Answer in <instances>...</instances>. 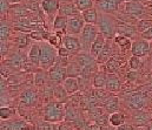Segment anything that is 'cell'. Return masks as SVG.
<instances>
[{
  "label": "cell",
  "instance_id": "6da1fadb",
  "mask_svg": "<svg viewBox=\"0 0 152 130\" xmlns=\"http://www.w3.org/2000/svg\"><path fill=\"white\" fill-rule=\"evenodd\" d=\"M99 33L103 34L107 40H113L118 35L117 31V19L111 17L107 13L99 12V19L97 22Z\"/></svg>",
  "mask_w": 152,
  "mask_h": 130
},
{
  "label": "cell",
  "instance_id": "cb8c5ba5",
  "mask_svg": "<svg viewBox=\"0 0 152 130\" xmlns=\"http://www.w3.org/2000/svg\"><path fill=\"white\" fill-rule=\"evenodd\" d=\"M67 21L69 18L63 17V15H56L54 20H53V29L54 32H60L63 34L66 35V28H67Z\"/></svg>",
  "mask_w": 152,
  "mask_h": 130
},
{
  "label": "cell",
  "instance_id": "b9f144b4",
  "mask_svg": "<svg viewBox=\"0 0 152 130\" xmlns=\"http://www.w3.org/2000/svg\"><path fill=\"white\" fill-rule=\"evenodd\" d=\"M34 83H36L37 86L44 85V83H45V74L37 72V73L34 74Z\"/></svg>",
  "mask_w": 152,
  "mask_h": 130
},
{
  "label": "cell",
  "instance_id": "d590c367",
  "mask_svg": "<svg viewBox=\"0 0 152 130\" xmlns=\"http://www.w3.org/2000/svg\"><path fill=\"white\" fill-rule=\"evenodd\" d=\"M75 4L80 12H84L93 7V0H75Z\"/></svg>",
  "mask_w": 152,
  "mask_h": 130
},
{
  "label": "cell",
  "instance_id": "7402d4cb",
  "mask_svg": "<svg viewBox=\"0 0 152 130\" xmlns=\"http://www.w3.org/2000/svg\"><path fill=\"white\" fill-rule=\"evenodd\" d=\"M121 88V82L118 75L114 73H107V81H106V89L109 91H119Z\"/></svg>",
  "mask_w": 152,
  "mask_h": 130
},
{
  "label": "cell",
  "instance_id": "4dcf8cb0",
  "mask_svg": "<svg viewBox=\"0 0 152 130\" xmlns=\"http://www.w3.org/2000/svg\"><path fill=\"white\" fill-rule=\"evenodd\" d=\"M124 122H125V117H124V115L120 114V113H118V111L112 113V114L109 116V123H110L112 127H117V128H118V127L125 124Z\"/></svg>",
  "mask_w": 152,
  "mask_h": 130
},
{
  "label": "cell",
  "instance_id": "f35d334b",
  "mask_svg": "<svg viewBox=\"0 0 152 130\" xmlns=\"http://www.w3.org/2000/svg\"><path fill=\"white\" fill-rule=\"evenodd\" d=\"M24 5L26 6V8L32 13V12H38L39 9V4L36 0H25Z\"/></svg>",
  "mask_w": 152,
  "mask_h": 130
},
{
  "label": "cell",
  "instance_id": "7c38bea8",
  "mask_svg": "<svg viewBox=\"0 0 152 130\" xmlns=\"http://www.w3.org/2000/svg\"><path fill=\"white\" fill-rule=\"evenodd\" d=\"M40 7H41V11L47 17H54L57 13H59L60 1L59 0H41L40 1Z\"/></svg>",
  "mask_w": 152,
  "mask_h": 130
},
{
  "label": "cell",
  "instance_id": "e575fe53",
  "mask_svg": "<svg viewBox=\"0 0 152 130\" xmlns=\"http://www.w3.org/2000/svg\"><path fill=\"white\" fill-rule=\"evenodd\" d=\"M53 95H54V97L59 102H61L63 100H65L69 96V93L66 91V89L64 88L63 85H58V86L54 87V89H53Z\"/></svg>",
  "mask_w": 152,
  "mask_h": 130
},
{
  "label": "cell",
  "instance_id": "8992f818",
  "mask_svg": "<svg viewBox=\"0 0 152 130\" xmlns=\"http://www.w3.org/2000/svg\"><path fill=\"white\" fill-rule=\"evenodd\" d=\"M86 22L85 20L83 19L81 14L80 15H77V17H72V18H69V21H67V28H66V34L69 35H80L83 28L85 27Z\"/></svg>",
  "mask_w": 152,
  "mask_h": 130
},
{
  "label": "cell",
  "instance_id": "1f68e13d",
  "mask_svg": "<svg viewBox=\"0 0 152 130\" xmlns=\"http://www.w3.org/2000/svg\"><path fill=\"white\" fill-rule=\"evenodd\" d=\"M30 35L28 34H26V33H19L15 38H14V42H15V46L19 48V49H21V48H25V47H27V45L30 42Z\"/></svg>",
  "mask_w": 152,
  "mask_h": 130
},
{
  "label": "cell",
  "instance_id": "5bb4252c",
  "mask_svg": "<svg viewBox=\"0 0 152 130\" xmlns=\"http://www.w3.org/2000/svg\"><path fill=\"white\" fill-rule=\"evenodd\" d=\"M32 126L24 120L1 121V130H31Z\"/></svg>",
  "mask_w": 152,
  "mask_h": 130
},
{
  "label": "cell",
  "instance_id": "60d3db41",
  "mask_svg": "<svg viewBox=\"0 0 152 130\" xmlns=\"http://www.w3.org/2000/svg\"><path fill=\"white\" fill-rule=\"evenodd\" d=\"M58 127L52 123V122H47V121H44L41 123H39L38 126V130H57Z\"/></svg>",
  "mask_w": 152,
  "mask_h": 130
},
{
  "label": "cell",
  "instance_id": "7a4b0ae2",
  "mask_svg": "<svg viewBox=\"0 0 152 130\" xmlns=\"http://www.w3.org/2000/svg\"><path fill=\"white\" fill-rule=\"evenodd\" d=\"M41 46V56H40V68L44 70H50L57 62L58 50L47 41H40Z\"/></svg>",
  "mask_w": 152,
  "mask_h": 130
},
{
  "label": "cell",
  "instance_id": "e0dca14e",
  "mask_svg": "<svg viewBox=\"0 0 152 130\" xmlns=\"http://www.w3.org/2000/svg\"><path fill=\"white\" fill-rule=\"evenodd\" d=\"M107 42V39L103 35V34H100L99 33V35L97 37V39L94 40V42L92 43V46H91V48H90V54L97 60V57H98V55L100 54V52L103 50V48L105 47V45Z\"/></svg>",
  "mask_w": 152,
  "mask_h": 130
},
{
  "label": "cell",
  "instance_id": "44dd1931",
  "mask_svg": "<svg viewBox=\"0 0 152 130\" xmlns=\"http://www.w3.org/2000/svg\"><path fill=\"white\" fill-rule=\"evenodd\" d=\"M113 56V50H112V46L110 43V40H107V42L105 45V47L103 48V50L100 52V54L97 57V62L98 65H106V62Z\"/></svg>",
  "mask_w": 152,
  "mask_h": 130
},
{
  "label": "cell",
  "instance_id": "bcb514c9",
  "mask_svg": "<svg viewBox=\"0 0 152 130\" xmlns=\"http://www.w3.org/2000/svg\"><path fill=\"white\" fill-rule=\"evenodd\" d=\"M145 8H146V13H148V15L152 18V1H150L149 4L145 5Z\"/></svg>",
  "mask_w": 152,
  "mask_h": 130
},
{
  "label": "cell",
  "instance_id": "7dc6e473",
  "mask_svg": "<svg viewBox=\"0 0 152 130\" xmlns=\"http://www.w3.org/2000/svg\"><path fill=\"white\" fill-rule=\"evenodd\" d=\"M117 130H134V128L132 126H130V124H123V126L118 127Z\"/></svg>",
  "mask_w": 152,
  "mask_h": 130
},
{
  "label": "cell",
  "instance_id": "7bdbcfd3",
  "mask_svg": "<svg viewBox=\"0 0 152 130\" xmlns=\"http://www.w3.org/2000/svg\"><path fill=\"white\" fill-rule=\"evenodd\" d=\"M140 38H142V39H144V40H148L149 42L152 41V27L151 28H149L148 31H145V32L140 33Z\"/></svg>",
  "mask_w": 152,
  "mask_h": 130
},
{
  "label": "cell",
  "instance_id": "d6a6232c",
  "mask_svg": "<svg viewBox=\"0 0 152 130\" xmlns=\"http://www.w3.org/2000/svg\"><path fill=\"white\" fill-rule=\"evenodd\" d=\"M121 66V61L117 57L112 56L105 65V72L106 73H114L119 67Z\"/></svg>",
  "mask_w": 152,
  "mask_h": 130
},
{
  "label": "cell",
  "instance_id": "ac0fdd59",
  "mask_svg": "<svg viewBox=\"0 0 152 130\" xmlns=\"http://www.w3.org/2000/svg\"><path fill=\"white\" fill-rule=\"evenodd\" d=\"M40 56H41V46H40V42H33L31 45L30 49H28L27 57H28V60L32 63H34L36 66H39Z\"/></svg>",
  "mask_w": 152,
  "mask_h": 130
},
{
  "label": "cell",
  "instance_id": "836d02e7",
  "mask_svg": "<svg viewBox=\"0 0 152 130\" xmlns=\"http://www.w3.org/2000/svg\"><path fill=\"white\" fill-rule=\"evenodd\" d=\"M136 27H137V31H138L139 34L143 33V32H145V31H148L149 28L152 27V18H150V19L143 18V19H140V20H137Z\"/></svg>",
  "mask_w": 152,
  "mask_h": 130
},
{
  "label": "cell",
  "instance_id": "d6986e66",
  "mask_svg": "<svg viewBox=\"0 0 152 130\" xmlns=\"http://www.w3.org/2000/svg\"><path fill=\"white\" fill-rule=\"evenodd\" d=\"M81 17H83V19L85 20L86 24L97 25L98 19H99V11H98L97 7H92V8H88L86 11L81 12Z\"/></svg>",
  "mask_w": 152,
  "mask_h": 130
},
{
  "label": "cell",
  "instance_id": "f907efd6",
  "mask_svg": "<svg viewBox=\"0 0 152 130\" xmlns=\"http://www.w3.org/2000/svg\"><path fill=\"white\" fill-rule=\"evenodd\" d=\"M129 1H133V0H120V4H123V2H129Z\"/></svg>",
  "mask_w": 152,
  "mask_h": 130
},
{
  "label": "cell",
  "instance_id": "c3c4849f",
  "mask_svg": "<svg viewBox=\"0 0 152 130\" xmlns=\"http://www.w3.org/2000/svg\"><path fill=\"white\" fill-rule=\"evenodd\" d=\"M60 4H66V2H75V0H59Z\"/></svg>",
  "mask_w": 152,
  "mask_h": 130
},
{
  "label": "cell",
  "instance_id": "52a82bcc",
  "mask_svg": "<svg viewBox=\"0 0 152 130\" xmlns=\"http://www.w3.org/2000/svg\"><path fill=\"white\" fill-rule=\"evenodd\" d=\"M131 53H132V55L139 56V57H145V56L150 55V42L142 38L134 40L132 42Z\"/></svg>",
  "mask_w": 152,
  "mask_h": 130
},
{
  "label": "cell",
  "instance_id": "4316f807",
  "mask_svg": "<svg viewBox=\"0 0 152 130\" xmlns=\"http://www.w3.org/2000/svg\"><path fill=\"white\" fill-rule=\"evenodd\" d=\"M106 81H107V73L106 72H98L94 75L93 86L98 89H106Z\"/></svg>",
  "mask_w": 152,
  "mask_h": 130
},
{
  "label": "cell",
  "instance_id": "30bf717a",
  "mask_svg": "<svg viewBox=\"0 0 152 130\" xmlns=\"http://www.w3.org/2000/svg\"><path fill=\"white\" fill-rule=\"evenodd\" d=\"M94 4L99 12L111 14L115 13L119 9L120 0H96Z\"/></svg>",
  "mask_w": 152,
  "mask_h": 130
},
{
  "label": "cell",
  "instance_id": "8fae6325",
  "mask_svg": "<svg viewBox=\"0 0 152 130\" xmlns=\"http://www.w3.org/2000/svg\"><path fill=\"white\" fill-rule=\"evenodd\" d=\"M117 31H118V35H124L130 39L133 38L138 33L134 24H130V22L118 20V19H117Z\"/></svg>",
  "mask_w": 152,
  "mask_h": 130
},
{
  "label": "cell",
  "instance_id": "3957f363",
  "mask_svg": "<svg viewBox=\"0 0 152 130\" xmlns=\"http://www.w3.org/2000/svg\"><path fill=\"white\" fill-rule=\"evenodd\" d=\"M65 117V109L63 102H51L44 109V120L47 122L57 123Z\"/></svg>",
  "mask_w": 152,
  "mask_h": 130
},
{
  "label": "cell",
  "instance_id": "277c9868",
  "mask_svg": "<svg viewBox=\"0 0 152 130\" xmlns=\"http://www.w3.org/2000/svg\"><path fill=\"white\" fill-rule=\"evenodd\" d=\"M98 35H99V29H98L97 25H90V24L85 25V27L83 28V31L79 35L81 47H83V52H85V53L90 52L92 43L94 42V40L97 39Z\"/></svg>",
  "mask_w": 152,
  "mask_h": 130
},
{
  "label": "cell",
  "instance_id": "2e32d148",
  "mask_svg": "<svg viewBox=\"0 0 152 130\" xmlns=\"http://www.w3.org/2000/svg\"><path fill=\"white\" fill-rule=\"evenodd\" d=\"M59 15L66 17V18H72L80 15L81 12L78 9L75 2H66V4H60V8H59Z\"/></svg>",
  "mask_w": 152,
  "mask_h": 130
},
{
  "label": "cell",
  "instance_id": "603a6c76",
  "mask_svg": "<svg viewBox=\"0 0 152 130\" xmlns=\"http://www.w3.org/2000/svg\"><path fill=\"white\" fill-rule=\"evenodd\" d=\"M63 86L66 89V91L69 93V95H72L77 93L79 90V87H80V79L78 78H73V76H69L64 82H63Z\"/></svg>",
  "mask_w": 152,
  "mask_h": 130
},
{
  "label": "cell",
  "instance_id": "5b68a950",
  "mask_svg": "<svg viewBox=\"0 0 152 130\" xmlns=\"http://www.w3.org/2000/svg\"><path fill=\"white\" fill-rule=\"evenodd\" d=\"M123 5H124L123 13H126L131 18L140 20V19H143L144 15H148L145 5L140 0H133V1H129V2H123Z\"/></svg>",
  "mask_w": 152,
  "mask_h": 130
},
{
  "label": "cell",
  "instance_id": "ba28073f",
  "mask_svg": "<svg viewBox=\"0 0 152 130\" xmlns=\"http://www.w3.org/2000/svg\"><path fill=\"white\" fill-rule=\"evenodd\" d=\"M48 78L51 81L57 83H63L67 78V67H63L56 62V65L48 70Z\"/></svg>",
  "mask_w": 152,
  "mask_h": 130
},
{
  "label": "cell",
  "instance_id": "8d00e7d4",
  "mask_svg": "<svg viewBox=\"0 0 152 130\" xmlns=\"http://www.w3.org/2000/svg\"><path fill=\"white\" fill-rule=\"evenodd\" d=\"M14 114V109L13 108H10V107H1L0 109V119L1 121H7L12 115Z\"/></svg>",
  "mask_w": 152,
  "mask_h": 130
},
{
  "label": "cell",
  "instance_id": "9c48e42d",
  "mask_svg": "<svg viewBox=\"0 0 152 130\" xmlns=\"http://www.w3.org/2000/svg\"><path fill=\"white\" fill-rule=\"evenodd\" d=\"M63 46L71 53V54H79L83 52V47L79 37L77 38L76 35H69L66 34L63 38Z\"/></svg>",
  "mask_w": 152,
  "mask_h": 130
},
{
  "label": "cell",
  "instance_id": "ee69618b",
  "mask_svg": "<svg viewBox=\"0 0 152 130\" xmlns=\"http://www.w3.org/2000/svg\"><path fill=\"white\" fill-rule=\"evenodd\" d=\"M71 55V53L64 47V46H61L59 49H58V56L59 57H69Z\"/></svg>",
  "mask_w": 152,
  "mask_h": 130
},
{
  "label": "cell",
  "instance_id": "681fc988",
  "mask_svg": "<svg viewBox=\"0 0 152 130\" xmlns=\"http://www.w3.org/2000/svg\"><path fill=\"white\" fill-rule=\"evenodd\" d=\"M150 55H152V41H150Z\"/></svg>",
  "mask_w": 152,
  "mask_h": 130
},
{
  "label": "cell",
  "instance_id": "f6af8a7d",
  "mask_svg": "<svg viewBox=\"0 0 152 130\" xmlns=\"http://www.w3.org/2000/svg\"><path fill=\"white\" fill-rule=\"evenodd\" d=\"M0 52H1V56H6V54L8 52V41H1Z\"/></svg>",
  "mask_w": 152,
  "mask_h": 130
},
{
  "label": "cell",
  "instance_id": "9a60e30c",
  "mask_svg": "<svg viewBox=\"0 0 152 130\" xmlns=\"http://www.w3.org/2000/svg\"><path fill=\"white\" fill-rule=\"evenodd\" d=\"M75 62L81 68V73L84 69H86L87 67L97 63V60L90 54V53H85V52H81L79 54H77L76 57H75Z\"/></svg>",
  "mask_w": 152,
  "mask_h": 130
},
{
  "label": "cell",
  "instance_id": "d4e9b609",
  "mask_svg": "<svg viewBox=\"0 0 152 130\" xmlns=\"http://www.w3.org/2000/svg\"><path fill=\"white\" fill-rule=\"evenodd\" d=\"M132 40L127 37H124V35H117L113 39V43L117 45V47L119 49H121L123 52H127V50H131L132 48Z\"/></svg>",
  "mask_w": 152,
  "mask_h": 130
},
{
  "label": "cell",
  "instance_id": "4fadbf2b",
  "mask_svg": "<svg viewBox=\"0 0 152 130\" xmlns=\"http://www.w3.org/2000/svg\"><path fill=\"white\" fill-rule=\"evenodd\" d=\"M28 61V57L24 56L21 53H13L11 56H8L4 63L8 65L13 69H24L25 63Z\"/></svg>",
  "mask_w": 152,
  "mask_h": 130
},
{
  "label": "cell",
  "instance_id": "ab89813d",
  "mask_svg": "<svg viewBox=\"0 0 152 130\" xmlns=\"http://www.w3.org/2000/svg\"><path fill=\"white\" fill-rule=\"evenodd\" d=\"M10 4H11V2H10L8 0H0V7H1V19H2V18L5 19V17L7 15L8 11L11 9Z\"/></svg>",
  "mask_w": 152,
  "mask_h": 130
},
{
  "label": "cell",
  "instance_id": "83f0119b",
  "mask_svg": "<svg viewBox=\"0 0 152 130\" xmlns=\"http://www.w3.org/2000/svg\"><path fill=\"white\" fill-rule=\"evenodd\" d=\"M150 120H151L150 114L144 113V111H140V110L133 116V122H134V124H136V126H139V127L145 126L146 123L150 122Z\"/></svg>",
  "mask_w": 152,
  "mask_h": 130
},
{
  "label": "cell",
  "instance_id": "74e56055",
  "mask_svg": "<svg viewBox=\"0 0 152 130\" xmlns=\"http://www.w3.org/2000/svg\"><path fill=\"white\" fill-rule=\"evenodd\" d=\"M142 65V61H140V57L139 56H134L132 55L130 59H129V67L131 70H137Z\"/></svg>",
  "mask_w": 152,
  "mask_h": 130
},
{
  "label": "cell",
  "instance_id": "484cf974",
  "mask_svg": "<svg viewBox=\"0 0 152 130\" xmlns=\"http://www.w3.org/2000/svg\"><path fill=\"white\" fill-rule=\"evenodd\" d=\"M145 104V98L143 95L140 94H133L130 96L129 98V106L132 108V109H136V110H140Z\"/></svg>",
  "mask_w": 152,
  "mask_h": 130
},
{
  "label": "cell",
  "instance_id": "f1b7e54d",
  "mask_svg": "<svg viewBox=\"0 0 152 130\" xmlns=\"http://www.w3.org/2000/svg\"><path fill=\"white\" fill-rule=\"evenodd\" d=\"M104 107L107 111H110L111 114L115 113L119 108V101L115 96H110V97H106L105 100V103H104Z\"/></svg>",
  "mask_w": 152,
  "mask_h": 130
},
{
  "label": "cell",
  "instance_id": "ffe728a7",
  "mask_svg": "<svg viewBox=\"0 0 152 130\" xmlns=\"http://www.w3.org/2000/svg\"><path fill=\"white\" fill-rule=\"evenodd\" d=\"M36 101H37V93L33 89L28 88V89L23 91V94L20 96V103L21 104L31 107V106H33L36 103Z\"/></svg>",
  "mask_w": 152,
  "mask_h": 130
},
{
  "label": "cell",
  "instance_id": "f546056e",
  "mask_svg": "<svg viewBox=\"0 0 152 130\" xmlns=\"http://www.w3.org/2000/svg\"><path fill=\"white\" fill-rule=\"evenodd\" d=\"M10 35H11V25H10L5 19H1L0 40H1V41H8Z\"/></svg>",
  "mask_w": 152,
  "mask_h": 130
}]
</instances>
